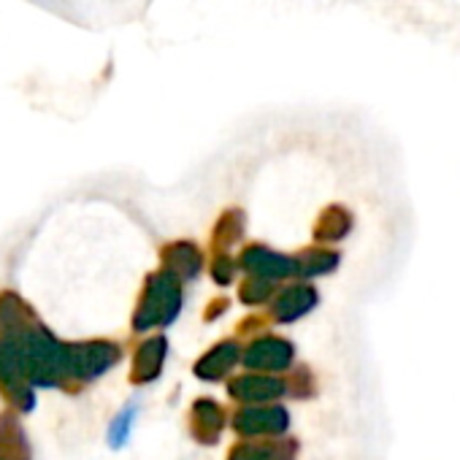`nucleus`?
<instances>
[{"mask_svg":"<svg viewBox=\"0 0 460 460\" xmlns=\"http://www.w3.org/2000/svg\"><path fill=\"white\" fill-rule=\"evenodd\" d=\"M119 360V349L111 344H71L63 347V371L74 379H95Z\"/></svg>","mask_w":460,"mask_h":460,"instance_id":"1","label":"nucleus"},{"mask_svg":"<svg viewBox=\"0 0 460 460\" xmlns=\"http://www.w3.org/2000/svg\"><path fill=\"white\" fill-rule=\"evenodd\" d=\"M290 425L285 406H250L236 414V430L244 436H277Z\"/></svg>","mask_w":460,"mask_h":460,"instance_id":"2","label":"nucleus"},{"mask_svg":"<svg viewBox=\"0 0 460 460\" xmlns=\"http://www.w3.org/2000/svg\"><path fill=\"white\" fill-rule=\"evenodd\" d=\"M0 387L4 393L20 406V409H33L36 398H33V390H31V382L28 376L22 374L12 347L6 341H0Z\"/></svg>","mask_w":460,"mask_h":460,"instance_id":"3","label":"nucleus"},{"mask_svg":"<svg viewBox=\"0 0 460 460\" xmlns=\"http://www.w3.org/2000/svg\"><path fill=\"white\" fill-rule=\"evenodd\" d=\"M293 363V344L282 339H263L255 341L244 352V366L258 371H282Z\"/></svg>","mask_w":460,"mask_h":460,"instance_id":"4","label":"nucleus"},{"mask_svg":"<svg viewBox=\"0 0 460 460\" xmlns=\"http://www.w3.org/2000/svg\"><path fill=\"white\" fill-rule=\"evenodd\" d=\"M285 382L274 376H242L230 382V395L244 403H269L285 395Z\"/></svg>","mask_w":460,"mask_h":460,"instance_id":"5","label":"nucleus"},{"mask_svg":"<svg viewBox=\"0 0 460 460\" xmlns=\"http://www.w3.org/2000/svg\"><path fill=\"white\" fill-rule=\"evenodd\" d=\"M163 360H165V341H163V339H152V341L141 344L130 376H133L138 385H146V382H152V379L160 374Z\"/></svg>","mask_w":460,"mask_h":460,"instance_id":"6","label":"nucleus"},{"mask_svg":"<svg viewBox=\"0 0 460 460\" xmlns=\"http://www.w3.org/2000/svg\"><path fill=\"white\" fill-rule=\"evenodd\" d=\"M239 358H242V352H239V347L236 344H219L217 349H211L198 366H195V374L200 376V379H219V376H225L230 368H234L236 363H239Z\"/></svg>","mask_w":460,"mask_h":460,"instance_id":"7","label":"nucleus"},{"mask_svg":"<svg viewBox=\"0 0 460 460\" xmlns=\"http://www.w3.org/2000/svg\"><path fill=\"white\" fill-rule=\"evenodd\" d=\"M314 304H317V293H314L312 288H306V285L290 288V290L282 293V298L277 301L274 314H277V320H282V323H293V320H298L301 314H306Z\"/></svg>","mask_w":460,"mask_h":460,"instance_id":"8","label":"nucleus"},{"mask_svg":"<svg viewBox=\"0 0 460 460\" xmlns=\"http://www.w3.org/2000/svg\"><path fill=\"white\" fill-rule=\"evenodd\" d=\"M192 420H195V438L198 441L214 444L219 438V433H222V409L214 401H208V398L198 401L195 409H192Z\"/></svg>","mask_w":460,"mask_h":460,"instance_id":"9","label":"nucleus"},{"mask_svg":"<svg viewBox=\"0 0 460 460\" xmlns=\"http://www.w3.org/2000/svg\"><path fill=\"white\" fill-rule=\"evenodd\" d=\"M227 460H290V449L285 444H242Z\"/></svg>","mask_w":460,"mask_h":460,"instance_id":"10","label":"nucleus"},{"mask_svg":"<svg viewBox=\"0 0 460 460\" xmlns=\"http://www.w3.org/2000/svg\"><path fill=\"white\" fill-rule=\"evenodd\" d=\"M133 417H136V409H133V406H128V409H122V411L117 414V420H114L111 428H109V444H111V447H122V444H125V438H128V433H130V425H133Z\"/></svg>","mask_w":460,"mask_h":460,"instance_id":"11","label":"nucleus"}]
</instances>
